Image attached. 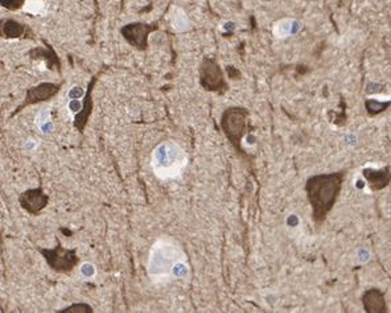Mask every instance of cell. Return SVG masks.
Instances as JSON below:
<instances>
[{
  "label": "cell",
  "mask_w": 391,
  "mask_h": 313,
  "mask_svg": "<svg viewBox=\"0 0 391 313\" xmlns=\"http://www.w3.org/2000/svg\"><path fill=\"white\" fill-rule=\"evenodd\" d=\"M181 254L176 246L168 242H156L150 253L147 271L148 275L155 283H164L171 276L179 275Z\"/></svg>",
  "instance_id": "obj_2"
},
{
  "label": "cell",
  "mask_w": 391,
  "mask_h": 313,
  "mask_svg": "<svg viewBox=\"0 0 391 313\" xmlns=\"http://www.w3.org/2000/svg\"><path fill=\"white\" fill-rule=\"evenodd\" d=\"M299 23L292 20V19H283L278 22L273 27V33L279 38L288 37L290 34H294L299 29Z\"/></svg>",
  "instance_id": "obj_9"
},
{
  "label": "cell",
  "mask_w": 391,
  "mask_h": 313,
  "mask_svg": "<svg viewBox=\"0 0 391 313\" xmlns=\"http://www.w3.org/2000/svg\"><path fill=\"white\" fill-rule=\"evenodd\" d=\"M345 171L312 176L305 182L308 201L312 207V220L321 226L332 210L342 189Z\"/></svg>",
  "instance_id": "obj_1"
},
{
  "label": "cell",
  "mask_w": 391,
  "mask_h": 313,
  "mask_svg": "<svg viewBox=\"0 0 391 313\" xmlns=\"http://www.w3.org/2000/svg\"><path fill=\"white\" fill-rule=\"evenodd\" d=\"M247 118L248 111L244 107H230L223 113L221 118V128L237 152L240 153H243L241 142L246 134Z\"/></svg>",
  "instance_id": "obj_4"
},
{
  "label": "cell",
  "mask_w": 391,
  "mask_h": 313,
  "mask_svg": "<svg viewBox=\"0 0 391 313\" xmlns=\"http://www.w3.org/2000/svg\"><path fill=\"white\" fill-rule=\"evenodd\" d=\"M36 124H37L42 134H49L53 130V124L51 122V111H40V114L36 118Z\"/></svg>",
  "instance_id": "obj_11"
},
{
  "label": "cell",
  "mask_w": 391,
  "mask_h": 313,
  "mask_svg": "<svg viewBox=\"0 0 391 313\" xmlns=\"http://www.w3.org/2000/svg\"><path fill=\"white\" fill-rule=\"evenodd\" d=\"M81 274L85 276V278H91V276L95 274V268H94L93 264L90 263H84L81 266Z\"/></svg>",
  "instance_id": "obj_14"
},
{
  "label": "cell",
  "mask_w": 391,
  "mask_h": 313,
  "mask_svg": "<svg viewBox=\"0 0 391 313\" xmlns=\"http://www.w3.org/2000/svg\"><path fill=\"white\" fill-rule=\"evenodd\" d=\"M201 84L209 91L223 93L227 89L218 65L211 59H204L201 65Z\"/></svg>",
  "instance_id": "obj_5"
},
{
  "label": "cell",
  "mask_w": 391,
  "mask_h": 313,
  "mask_svg": "<svg viewBox=\"0 0 391 313\" xmlns=\"http://www.w3.org/2000/svg\"><path fill=\"white\" fill-rule=\"evenodd\" d=\"M186 164L184 153L173 142L159 144L152 152V168L157 177L171 178L180 173Z\"/></svg>",
  "instance_id": "obj_3"
},
{
  "label": "cell",
  "mask_w": 391,
  "mask_h": 313,
  "mask_svg": "<svg viewBox=\"0 0 391 313\" xmlns=\"http://www.w3.org/2000/svg\"><path fill=\"white\" fill-rule=\"evenodd\" d=\"M362 174L367 180L373 191H381L385 186L389 185V181H390V168L389 167L379 171L365 168L362 171Z\"/></svg>",
  "instance_id": "obj_8"
},
{
  "label": "cell",
  "mask_w": 391,
  "mask_h": 313,
  "mask_svg": "<svg viewBox=\"0 0 391 313\" xmlns=\"http://www.w3.org/2000/svg\"><path fill=\"white\" fill-rule=\"evenodd\" d=\"M27 0H0V5L11 11H17L24 7Z\"/></svg>",
  "instance_id": "obj_13"
},
{
  "label": "cell",
  "mask_w": 391,
  "mask_h": 313,
  "mask_svg": "<svg viewBox=\"0 0 391 313\" xmlns=\"http://www.w3.org/2000/svg\"><path fill=\"white\" fill-rule=\"evenodd\" d=\"M175 19H173V27H176L177 29L184 30L189 27V20L186 15L181 9H179V13H175Z\"/></svg>",
  "instance_id": "obj_12"
},
{
  "label": "cell",
  "mask_w": 391,
  "mask_h": 313,
  "mask_svg": "<svg viewBox=\"0 0 391 313\" xmlns=\"http://www.w3.org/2000/svg\"><path fill=\"white\" fill-rule=\"evenodd\" d=\"M363 308L367 313H386L387 304L385 293L378 288H370L362 296Z\"/></svg>",
  "instance_id": "obj_6"
},
{
  "label": "cell",
  "mask_w": 391,
  "mask_h": 313,
  "mask_svg": "<svg viewBox=\"0 0 391 313\" xmlns=\"http://www.w3.org/2000/svg\"><path fill=\"white\" fill-rule=\"evenodd\" d=\"M122 32L124 37L131 44H134L135 47L140 48V49L146 48V38H147V34L150 32V27L140 24V23H135V24H131L128 27H124Z\"/></svg>",
  "instance_id": "obj_7"
},
{
  "label": "cell",
  "mask_w": 391,
  "mask_h": 313,
  "mask_svg": "<svg viewBox=\"0 0 391 313\" xmlns=\"http://www.w3.org/2000/svg\"><path fill=\"white\" fill-rule=\"evenodd\" d=\"M26 27L20 24V23L15 22V20H1L0 22V34L5 36V37H17L24 33Z\"/></svg>",
  "instance_id": "obj_10"
}]
</instances>
